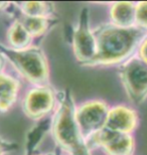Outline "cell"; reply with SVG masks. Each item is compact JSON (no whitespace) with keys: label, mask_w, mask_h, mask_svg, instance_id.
<instances>
[{"label":"cell","mask_w":147,"mask_h":155,"mask_svg":"<svg viewBox=\"0 0 147 155\" xmlns=\"http://www.w3.org/2000/svg\"><path fill=\"white\" fill-rule=\"evenodd\" d=\"M136 55L141 61H144L145 64H147V33L144 35V38H142L141 42H140Z\"/></svg>","instance_id":"2e32d148"},{"label":"cell","mask_w":147,"mask_h":155,"mask_svg":"<svg viewBox=\"0 0 147 155\" xmlns=\"http://www.w3.org/2000/svg\"><path fill=\"white\" fill-rule=\"evenodd\" d=\"M5 64H6V60H5L4 55L2 54V52L0 51V74L2 72H4Z\"/></svg>","instance_id":"e0dca14e"},{"label":"cell","mask_w":147,"mask_h":155,"mask_svg":"<svg viewBox=\"0 0 147 155\" xmlns=\"http://www.w3.org/2000/svg\"><path fill=\"white\" fill-rule=\"evenodd\" d=\"M58 104V93L51 86H31L24 93L21 109L27 118L40 121L54 114Z\"/></svg>","instance_id":"8992f818"},{"label":"cell","mask_w":147,"mask_h":155,"mask_svg":"<svg viewBox=\"0 0 147 155\" xmlns=\"http://www.w3.org/2000/svg\"><path fill=\"white\" fill-rule=\"evenodd\" d=\"M89 148H100L106 155H134L136 149L135 137L107 129L94 136L88 141Z\"/></svg>","instance_id":"ba28073f"},{"label":"cell","mask_w":147,"mask_h":155,"mask_svg":"<svg viewBox=\"0 0 147 155\" xmlns=\"http://www.w3.org/2000/svg\"><path fill=\"white\" fill-rule=\"evenodd\" d=\"M139 124V114L135 108L127 104H116L110 106L105 129L112 132L133 135Z\"/></svg>","instance_id":"9c48e42d"},{"label":"cell","mask_w":147,"mask_h":155,"mask_svg":"<svg viewBox=\"0 0 147 155\" xmlns=\"http://www.w3.org/2000/svg\"><path fill=\"white\" fill-rule=\"evenodd\" d=\"M81 16L72 35V48L75 58L82 66L92 67L97 57V38L85 10Z\"/></svg>","instance_id":"52a82bcc"},{"label":"cell","mask_w":147,"mask_h":155,"mask_svg":"<svg viewBox=\"0 0 147 155\" xmlns=\"http://www.w3.org/2000/svg\"><path fill=\"white\" fill-rule=\"evenodd\" d=\"M9 5H10V2H5V1H0V11L6 10Z\"/></svg>","instance_id":"ac0fdd59"},{"label":"cell","mask_w":147,"mask_h":155,"mask_svg":"<svg viewBox=\"0 0 147 155\" xmlns=\"http://www.w3.org/2000/svg\"><path fill=\"white\" fill-rule=\"evenodd\" d=\"M119 79L131 105L139 106L147 100V64L137 55L119 67Z\"/></svg>","instance_id":"277c9868"},{"label":"cell","mask_w":147,"mask_h":155,"mask_svg":"<svg viewBox=\"0 0 147 155\" xmlns=\"http://www.w3.org/2000/svg\"><path fill=\"white\" fill-rule=\"evenodd\" d=\"M23 25L26 27L28 32L32 35L33 38H40L48 31L49 26L52 25V18H45V17H27L21 15L18 18Z\"/></svg>","instance_id":"5bb4252c"},{"label":"cell","mask_w":147,"mask_h":155,"mask_svg":"<svg viewBox=\"0 0 147 155\" xmlns=\"http://www.w3.org/2000/svg\"><path fill=\"white\" fill-rule=\"evenodd\" d=\"M21 84L19 80L5 71L0 74V113L12 109L19 97Z\"/></svg>","instance_id":"30bf717a"},{"label":"cell","mask_w":147,"mask_h":155,"mask_svg":"<svg viewBox=\"0 0 147 155\" xmlns=\"http://www.w3.org/2000/svg\"><path fill=\"white\" fill-rule=\"evenodd\" d=\"M135 27L147 33V1L135 2Z\"/></svg>","instance_id":"9a60e30c"},{"label":"cell","mask_w":147,"mask_h":155,"mask_svg":"<svg viewBox=\"0 0 147 155\" xmlns=\"http://www.w3.org/2000/svg\"><path fill=\"white\" fill-rule=\"evenodd\" d=\"M33 39L32 35L18 18L8 26L6 31L7 46L12 49L21 51V49L28 48L33 45Z\"/></svg>","instance_id":"7c38bea8"},{"label":"cell","mask_w":147,"mask_h":155,"mask_svg":"<svg viewBox=\"0 0 147 155\" xmlns=\"http://www.w3.org/2000/svg\"><path fill=\"white\" fill-rule=\"evenodd\" d=\"M29 155H49V154H45V153H36V154H29Z\"/></svg>","instance_id":"ffe728a7"},{"label":"cell","mask_w":147,"mask_h":155,"mask_svg":"<svg viewBox=\"0 0 147 155\" xmlns=\"http://www.w3.org/2000/svg\"><path fill=\"white\" fill-rule=\"evenodd\" d=\"M4 147H3V145L0 143V155H4Z\"/></svg>","instance_id":"d6986e66"},{"label":"cell","mask_w":147,"mask_h":155,"mask_svg":"<svg viewBox=\"0 0 147 155\" xmlns=\"http://www.w3.org/2000/svg\"><path fill=\"white\" fill-rule=\"evenodd\" d=\"M76 106L68 91L58 92L49 130L55 143L67 155H92L88 142L78 125Z\"/></svg>","instance_id":"7a4b0ae2"},{"label":"cell","mask_w":147,"mask_h":155,"mask_svg":"<svg viewBox=\"0 0 147 155\" xmlns=\"http://www.w3.org/2000/svg\"><path fill=\"white\" fill-rule=\"evenodd\" d=\"M109 23L121 28L135 27V2L117 1L110 3Z\"/></svg>","instance_id":"8fae6325"},{"label":"cell","mask_w":147,"mask_h":155,"mask_svg":"<svg viewBox=\"0 0 147 155\" xmlns=\"http://www.w3.org/2000/svg\"><path fill=\"white\" fill-rule=\"evenodd\" d=\"M0 51L21 78L31 86L49 85V64L42 48L32 45L26 49L16 51L0 45Z\"/></svg>","instance_id":"3957f363"},{"label":"cell","mask_w":147,"mask_h":155,"mask_svg":"<svg viewBox=\"0 0 147 155\" xmlns=\"http://www.w3.org/2000/svg\"><path fill=\"white\" fill-rule=\"evenodd\" d=\"M110 105L103 99H90L76 106V119L84 138H91L105 129Z\"/></svg>","instance_id":"5b68a950"},{"label":"cell","mask_w":147,"mask_h":155,"mask_svg":"<svg viewBox=\"0 0 147 155\" xmlns=\"http://www.w3.org/2000/svg\"><path fill=\"white\" fill-rule=\"evenodd\" d=\"M21 15L27 17H45L52 18L55 13V6L51 2L45 1H25L15 3Z\"/></svg>","instance_id":"4fadbf2b"},{"label":"cell","mask_w":147,"mask_h":155,"mask_svg":"<svg viewBox=\"0 0 147 155\" xmlns=\"http://www.w3.org/2000/svg\"><path fill=\"white\" fill-rule=\"evenodd\" d=\"M97 38V57L92 67H120L136 55L146 33L137 27L121 28L111 23L94 28Z\"/></svg>","instance_id":"6da1fadb"}]
</instances>
